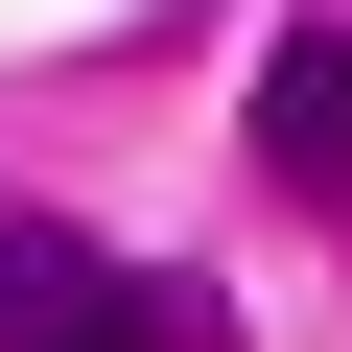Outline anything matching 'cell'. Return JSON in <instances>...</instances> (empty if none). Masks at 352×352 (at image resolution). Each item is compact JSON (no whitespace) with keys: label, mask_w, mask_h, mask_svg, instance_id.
Listing matches in <instances>:
<instances>
[{"label":"cell","mask_w":352,"mask_h":352,"mask_svg":"<svg viewBox=\"0 0 352 352\" xmlns=\"http://www.w3.org/2000/svg\"><path fill=\"white\" fill-rule=\"evenodd\" d=\"M0 352H212V329L164 305L141 258H94V235H47V212H24V235H0Z\"/></svg>","instance_id":"cell-1"},{"label":"cell","mask_w":352,"mask_h":352,"mask_svg":"<svg viewBox=\"0 0 352 352\" xmlns=\"http://www.w3.org/2000/svg\"><path fill=\"white\" fill-rule=\"evenodd\" d=\"M258 164H282L305 212L352 188V24H282V47H258Z\"/></svg>","instance_id":"cell-2"}]
</instances>
